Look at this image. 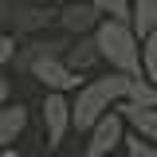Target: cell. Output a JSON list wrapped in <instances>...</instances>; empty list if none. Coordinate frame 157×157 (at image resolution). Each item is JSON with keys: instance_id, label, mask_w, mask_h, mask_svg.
<instances>
[{"instance_id": "13", "label": "cell", "mask_w": 157, "mask_h": 157, "mask_svg": "<svg viewBox=\"0 0 157 157\" xmlns=\"http://www.w3.org/2000/svg\"><path fill=\"white\" fill-rule=\"evenodd\" d=\"M126 102H134V106H149V110H157V82H149V78H130V90H126Z\"/></svg>"}, {"instance_id": "8", "label": "cell", "mask_w": 157, "mask_h": 157, "mask_svg": "<svg viewBox=\"0 0 157 157\" xmlns=\"http://www.w3.org/2000/svg\"><path fill=\"white\" fill-rule=\"evenodd\" d=\"M102 16H98V8L90 0H71V4H63L59 8V32H67V36H94Z\"/></svg>"}, {"instance_id": "12", "label": "cell", "mask_w": 157, "mask_h": 157, "mask_svg": "<svg viewBox=\"0 0 157 157\" xmlns=\"http://www.w3.org/2000/svg\"><path fill=\"white\" fill-rule=\"evenodd\" d=\"M134 32L141 39L157 32V0H134Z\"/></svg>"}, {"instance_id": "18", "label": "cell", "mask_w": 157, "mask_h": 157, "mask_svg": "<svg viewBox=\"0 0 157 157\" xmlns=\"http://www.w3.org/2000/svg\"><path fill=\"white\" fill-rule=\"evenodd\" d=\"M28 0H0V32H8L12 28V20H16V12L24 8Z\"/></svg>"}, {"instance_id": "3", "label": "cell", "mask_w": 157, "mask_h": 157, "mask_svg": "<svg viewBox=\"0 0 157 157\" xmlns=\"http://www.w3.org/2000/svg\"><path fill=\"white\" fill-rule=\"evenodd\" d=\"M75 43V36L67 32H47V36H32V39H20V51H16V75H32L39 59H63L67 47Z\"/></svg>"}, {"instance_id": "22", "label": "cell", "mask_w": 157, "mask_h": 157, "mask_svg": "<svg viewBox=\"0 0 157 157\" xmlns=\"http://www.w3.org/2000/svg\"><path fill=\"white\" fill-rule=\"evenodd\" d=\"M114 157H130V153H114Z\"/></svg>"}, {"instance_id": "16", "label": "cell", "mask_w": 157, "mask_h": 157, "mask_svg": "<svg viewBox=\"0 0 157 157\" xmlns=\"http://www.w3.org/2000/svg\"><path fill=\"white\" fill-rule=\"evenodd\" d=\"M16 51H20V36H12V32H0V75L16 63Z\"/></svg>"}, {"instance_id": "20", "label": "cell", "mask_w": 157, "mask_h": 157, "mask_svg": "<svg viewBox=\"0 0 157 157\" xmlns=\"http://www.w3.org/2000/svg\"><path fill=\"white\" fill-rule=\"evenodd\" d=\"M0 157H24V153H20V149H4Z\"/></svg>"}, {"instance_id": "4", "label": "cell", "mask_w": 157, "mask_h": 157, "mask_svg": "<svg viewBox=\"0 0 157 157\" xmlns=\"http://www.w3.org/2000/svg\"><path fill=\"white\" fill-rule=\"evenodd\" d=\"M39 122H43V137H47V149H59L67 134L75 130V106L71 94H43L39 102Z\"/></svg>"}, {"instance_id": "11", "label": "cell", "mask_w": 157, "mask_h": 157, "mask_svg": "<svg viewBox=\"0 0 157 157\" xmlns=\"http://www.w3.org/2000/svg\"><path fill=\"white\" fill-rule=\"evenodd\" d=\"M118 110H122V118H126L130 134L145 137V141H157V110H149V106H134V102H122Z\"/></svg>"}, {"instance_id": "19", "label": "cell", "mask_w": 157, "mask_h": 157, "mask_svg": "<svg viewBox=\"0 0 157 157\" xmlns=\"http://www.w3.org/2000/svg\"><path fill=\"white\" fill-rule=\"evenodd\" d=\"M8 102H12V78H8V75H0V110H4Z\"/></svg>"}, {"instance_id": "1", "label": "cell", "mask_w": 157, "mask_h": 157, "mask_svg": "<svg viewBox=\"0 0 157 157\" xmlns=\"http://www.w3.org/2000/svg\"><path fill=\"white\" fill-rule=\"evenodd\" d=\"M130 78L134 75H118V71H106L98 78H86L82 90L71 94V106H75V134H90L102 118L118 110L126 102V90H130Z\"/></svg>"}, {"instance_id": "10", "label": "cell", "mask_w": 157, "mask_h": 157, "mask_svg": "<svg viewBox=\"0 0 157 157\" xmlns=\"http://www.w3.org/2000/svg\"><path fill=\"white\" fill-rule=\"evenodd\" d=\"M67 67L71 71H78V75H90L98 63H102V51H98V39L94 36H78L71 47H67Z\"/></svg>"}, {"instance_id": "14", "label": "cell", "mask_w": 157, "mask_h": 157, "mask_svg": "<svg viewBox=\"0 0 157 157\" xmlns=\"http://www.w3.org/2000/svg\"><path fill=\"white\" fill-rule=\"evenodd\" d=\"M102 20H118V24H134V0H90Z\"/></svg>"}, {"instance_id": "6", "label": "cell", "mask_w": 157, "mask_h": 157, "mask_svg": "<svg viewBox=\"0 0 157 157\" xmlns=\"http://www.w3.org/2000/svg\"><path fill=\"white\" fill-rule=\"evenodd\" d=\"M28 78H36L43 86V94H78L82 82H86V75L67 67V59H39Z\"/></svg>"}, {"instance_id": "2", "label": "cell", "mask_w": 157, "mask_h": 157, "mask_svg": "<svg viewBox=\"0 0 157 157\" xmlns=\"http://www.w3.org/2000/svg\"><path fill=\"white\" fill-rule=\"evenodd\" d=\"M98 51H102V63L118 71V75H134L141 78V36L134 32V24H118V20H102L98 24Z\"/></svg>"}, {"instance_id": "17", "label": "cell", "mask_w": 157, "mask_h": 157, "mask_svg": "<svg viewBox=\"0 0 157 157\" xmlns=\"http://www.w3.org/2000/svg\"><path fill=\"white\" fill-rule=\"evenodd\" d=\"M126 153L130 157H157V141H145V137L130 134L126 137Z\"/></svg>"}, {"instance_id": "5", "label": "cell", "mask_w": 157, "mask_h": 157, "mask_svg": "<svg viewBox=\"0 0 157 157\" xmlns=\"http://www.w3.org/2000/svg\"><path fill=\"white\" fill-rule=\"evenodd\" d=\"M126 137H130V126H126L122 110H110V114L86 134V141H82V157H114L118 149H126Z\"/></svg>"}, {"instance_id": "15", "label": "cell", "mask_w": 157, "mask_h": 157, "mask_svg": "<svg viewBox=\"0 0 157 157\" xmlns=\"http://www.w3.org/2000/svg\"><path fill=\"white\" fill-rule=\"evenodd\" d=\"M141 71L149 82H157V32L141 39Z\"/></svg>"}, {"instance_id": "7", "label": "cell", "mask_w": 157, "mask_h": 157, "mask_svg": "<svg viewBox=\"0 0 157 157\" xmlns=\"http://www.w3.org/2000/svg\"><path fill=\"white\" fill-rule=\"evenodd\" d=\"M51 28H59V8L47 4V0H28L16 12V20H12L8 32L20 36V39H32V36H47Z\"/></svg>"}, {"instance_id": "21", "label": "cell", "mask_w": 157, "mask_h": 157, "mask_svg": "<svg viewBox=\"0 0 157 157\" xmlns=\"http://www.w3.org/2000/svg\"><path fill=\"white\" fill-rule=\"evenodd\" d=\"M47 4H55V8H63V4H71V0H47Z\"/></svg>"}, {"instance_id": "9", "label": "cell", "mask_w": 157, "mask_h": 157, "mask_svg": "<svg viewBox=\"0 0 157 157\" xmlns=\"http://www.w3.org/2000/svg\"><path fill=\"white\" fill-rule=\"evenodd\" d=\"M28 122H32V114H28L24 102H8V106L0 110V153H4V149H16V141L24 137Z\"/></svg>"}]
</instances>
